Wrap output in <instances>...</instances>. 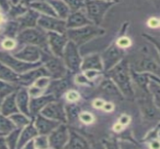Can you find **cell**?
<instances>
[{
	"instance_id": "obj_1",
	"label": "cell",
	"mask_w": 160,
	"mask_h": 149,
	"mask_svg": "<svg viewBox=\"0 0 160 149\" xmlns=\"http://www.w3.org/2000/svg\"><path fill=\"white\" fill-rule=\"evenodd\" d=\"M112 80L121 90L123 95L127 97L134 95L132 83H131V72L129 63L127 60L123 59L111 69L108 70Z\"/></svg>"
},
{
	"instance_id": "obj_2",
	"label": "cell",
	"mask_w": 160,
	"mask_h": 149,
	"mask_svg": "<svg viewBox=\"0 0 160 149\" xmlns=\"http://www.w3.org/2000/svg\"><path fill=\"white\" fill-rule=\"evenodd\" d=\"M65 34L68 40L73 41L77 46H80L98 36L104 35L105 30L98 26L91 24L77 29H68Z\"/></svg>"
},
{
	"instance_id": "obj_3",
	"label": "cell",
	"mask_w": 160,
	"mask_h": 149,
	"mask_svg": "<svg viewBox=\"0 0 160 149\" xmlns=\"http://www.w3.org/2000/svg\"><path fill=\"white\" fill-rule=\"evenodd\" d=\"M115 2L107 0H85L87 16L95 25L99 26L108 9Z\"/></svg>"
},
{
	"instance_id": "obj_4",
	"label": "cell",
	"mask_w": 160,
	"mask_h": 149,
	"mask_svg": "<svg viewBox=\"0 0 160 149\" xmlns=\"http://www.w3.org/2000/svg\"><path fill=\"white\" fill-rule=\"evenodd\" d=\"M0 61L18 74L26 72L41 65V63H28L23 61L7 52H0Z\"/></svg>"
},
{
	"instance_id": "obj_5",
	"label": "cell",
	"mask_w": 160,
	"mask_h": 149,
	"mask_svg": "<svg viewBox=\"0 0 160 149\" xmlns=\"http://www.w3.org/2000/svg\"><path fill=\"white\" fill-rule=\"evenodd\" d=\"M64 64L68 69L73 72H78L81 69L82 60L80 56L78 46L73 41L69 40L67 43L63 53Z\"/></svg>"
},
{
	"instance_id": "obj_6",
	"label": "cell",
	"mask_w": 160,
	"mask_h": 149,
	"mask_svg": "<svg viewBox=\"0 0 160 149\" xmlns=\"http://www.w3.org/2000/svg\"><path fill=\"white\" fill-rule=\"evenodd\" d=\"M18 40L22 43H27L33 46H43L48 43L47 34L41 29L28 28L23 29L19 34Z\"/></svg>"
},
{
	"instance_id": "obj_7",
	"label": "cell",
	"mask_w": 160,
	"mask_h": 149,
	"mask_svg": "<svg viewBox=\"0 0 160 149\" xmlns=\"http://www.w3.org/2000/svg\"><path fill=\"white\" fill-rule=\"evenodd\" d=\"M38 24L41 29L48 31H55L65 34L67 31L66 21L59 17L42 14L38 20Z\"/></svg>"
},
{
	"instance_id": "obj_8",
	"label": "cell",
	"mask_w": 160,
	"mask_h": 149,
	"mask_svg": "<svg viewBox=\"0 0 160 149\" xmlns=\"http://www.w3.org/2000/svg\"><path fill=\"white\" fill-rule=\"evenodd\" d=\"M123 55L124 52L123 49L120 48L117 45H112L106 51H105L101 58L103 64V69L106 71L111 69L123 60Z\"/></svg>"
},
{
	"instance_id": "obj_9",
	"label": "cell",
	"mask_w": 160,
	"mask_h": 149,
	"mask_svg": "<svg viewBox=\"0 0 160 149\" xmlns=\"http://www.w3.org/2000/svg\"><path fill=\"white\" fill-rule=\"evenodd\" d=\"M70 133L68 128L65 124L61 123L52 133H49V147L53 148H64L69 140Z\"/></svg>"
},
{
	"instance_id": "obj_10",
	"label": "cell",
	"mask_w": 160,
	"mask_h": 149,
	"mask_svg": "<svg viewBox=\"0 0 160 149\" xmlns=\"http://www.w3.org/2000/svg\"><path fill=\"white\" fill-rule=\"evenodd\" d=\"M47 37H48V44L54 55L58 58H62L64 48L68 42V38L66 34L48 31Z\"/></svg>"
},
{
	"instance_id": "obj_11",
	"label": "cell",
	"mask_w": 160,
	"mask_h": 149,
	"mask_svg": "<svg viewBox=\"0 0 160 149\" xmlns=\"http://www.w3.org/2000/svg\"><path fill=\"white\" fill-rule=\"evenodd\" d=\"M41 115L46 117L58 121L60 122H65L67 121V114L62 103L55 102L54 101L42 109Z\"/></svg>"
},
{
	"instance_id": "obj_12",
	"label": "cell",
	"mask_w": 160,
	"mask_h": 149,
	"mask_svg": "<svg viewBox=\"0 0 160 149\" xmlns=\"http://www.w3.org/2000/svg\"><path fill=\"white\" fill-rule=\"evenodd\" d=\"M46 69L49 72L50 77L54 78H61L66 73V66L61 58L48 57L46 60Z\"/></svg>"
},
{
	"instance_id": "obj_13",
	"label": "cell",
	"mask_w": 160,
	"mask_h": 149,
	"mask_svg": "<svg viewBox=\"0 0 160 149\" xmlns=\"http://www.w3.org/2000/svg\"><path fill=\"white\" fill-rule=\"evenodd\" d=\"M62 122L51 119L43 115H38L35 120V126L40 135H47L52 133Z\"/></svg>"
},
{
	"instance_id": "obj_14",
	"label": "cell",
	"mask_w": 160,
	"mask_h": 149,
	"mask_svg": "<svg viewBox=\"0 0 160 149\" xmlns=\"http://www.w3.org/2000/svg\"><path fill=\"white\" fill-rule=\"evenodd\" d=\"M41 51L36 46L28 45L25 48L21 49L18 53L14 54V56L18 59L28 62V63H35L41 58Z\"/></svg>"
},
{
	"instance_id": "obj_15",
	"label": "cell",
	"mask_w": 160,
	"mask_h": 149,
	"mask_svg": "<svg viewBox=\"0 0 160 149\" xmlns=\"http://www.w3.org/2000/svg\"><path fill=\"white\" fill-rule=\"evenodd\" d=\"M94 24L82 12L78 11L69 14L66 20V27L68 29H77L82 26Z\"/></svg>"
},
{
	"instance_id": "obj_16",
	"label": "cell",
	"mask_w": 160,
	"mask_h": 149,
	"mask_svg": "<svg viewBox=\"0 0 160 149\" xmlns=\"http://www.w3.org/2000/svg\"><path fill=\"white\" fill-rule=\"evenodd\" d=\"M140 101L142 114L145 119L150 121L160 119V110L156 106L153 99H144Z\"/></svg>"
},
{
	"instance_id": "obj_17",
	"label": "cell",
	"mask_w": 160,
	"mask_h": 149,
	"mask_svg": "<svg viewBox=\"0 0 160 149\" xmlns=\"http://www.w3.org/2000/svg\"><path fill=\"white\" fill-rule=\"evenodd\" d=\"M136 71L151 73L160 76V65L151 58L144 57L138 62Z\"/></svg>"
},
{
	"instance_id": "obj_18",
	"label": "cell",
	"mask_w": 160,
	"mask_h": 149,
	"mask_svg": "<svg viewBox=\"0 0 160 149\" xmlns=\"http://www.w3.org/2000/svg\"><path fill=\"white\" fill-rule=\"evenodd\" d=\"M40 16L41 15H40L39 12L34 10V9H31V10L25 13L24 14H22V16H19L18 22L20 29H28V28L35 27Z\"/></svg>"
},
{
	"instance_id": "obj_19",
	"label": "cell",
	"mask_w": 160,
	"mask_h": 149,
	"mask_svg": "<svg viewBox=\"0 0 160 149\" xmlns=\"http://www.w3.org/2000/svg\"><path fill=\"white\" fill-rule=\"evenodd\" d=\"M44 76L50 77V75L46 67H37L36 69H34V70L31 69L25 72L22 75H20L19 81L23 84H29L32 82H35L38 79L41 77Z\"/></svg>"
},
{
	"instance_id": "obj_20",
	"label": "cell",
	"mask_w": 160,
	"mask_h": 149,
	"mask_svg": "<svg viewBox=\"0 0 160 149\" xmlns=\"http://www.w3.org/2000/svg\"><path fill=\"white\" fill-rule=\"evenodd\" d=\"M1 114L5 116H11L12 114L19 113V109L17 105L16 92H13L5 98L0 106Z\"/></svg>"
},
{
	"instance_id": "obj_21",
	"label": "cell",
	"mask_w": 160,
	"mask_h": 149,
	"mask_svg": "<svg viewBox=\"0 0 160 149\" xmlns=\"http://www.w3.org/2000/svg\"><path fill=\"white\" fill-rule=\"evenodd\" d=\"M81 69L82 71L86 70H98L102 71L103 69L102 58L99 54H94L88 55L84 58L82 62Z\"/></svg>"
},
{
	"instance_id": "obj_22",
	"label": "cell",
	"mask_w": 160,
	"mask_h": 149,
	"mask_svg": "<svg viewBox=\"0 0 160 149\" xmlns=\"http://www.w3.org/2000/svg\"><path fill=\"white\" fill-rule=\"evenodd\" d=\"M55 100V96L52 94L49 95L39 96L35 99H32L29 102V109L30 112L32 114H36L41 111L42 109L49 103L52 102Z\"/></svg>"
},
{
	"instance_id": "obj_23",
	"label": "cell",
	"mask_w": 160,
	"mask_h": 149,
	"mask_svg": "<svg viewBox=\"0 0 160 149\" xmlns=\"http://www.w3.org/2000/svg\"><path fill=\"white\" fill-rule=\"evenodd\" d=\"M16 101L19 110L27 116H31L29 109V96L27 90L21 89L16 93Z\"/></svg>"
},
{
	"instance_id": "obj_24",
	"label": "cell",
	"mask_w": 160,
	"mask_h": 149,
	"mask_svg": "<svg viewBox=\"0 0 160 149\" xmlns=\"http://www.w3.org/2000/svg\"><path fill=\"white\" fill-rule=\"evenodd\" d=\"M38 134V131L35 125H33L32 123L27 124L21 131L17 148H23V146L28 141L32 140L34 137H37Z\"/></svg>"
},
{
	"instance_id": "obj_25",
	"label": "cell",
	"mask_w": 160,
	"mask_h": 149,
	"mask_svg": "<svg viewBox=\"0 0 160 149\" xmlns=\"http://www.w3.org/2000/svg\"><path fill=\"white\" fill-rule=\"evenodd\" d=\"M69 140L64 148H89L88 143L84 137L76 133L75 131H69Z\"/></svg>"
},
{
	"instance_id": "obj_26",
	"label": "cell",
	"mask_w": 160,
	"mask_h": 149,
	"mask_svg": "<svg viewBox=\"0 0 160 149\" xmlns=\"http://www.w3.org/2000/svg\"><path fill=\"white\" fill-rule=\"evenodd\" d=\"M130 72L131 76L134 79L137 85L139 86L141 89L144 90L147 93L150 94L149 90H148V84L150 81V73L137 72L132 69H130Z\"/></svg>"
},
{
	"instance_id": "obj_27",
	"label": "cell",
	"mask_w": 160,
	"mask_h": 149,
	"mask_svg": "<svg viewBox=\"0 0 160 149\" xmlns=\"http://www.w3.org/2000/svg\"><path fill=\"white\" fill-rule=\"evenodd\" d=\"M47 2L50 4L59 18L65 20L69 16L70 10L63 0H47Z\"/></svg>"
},
{
	"instance_id": "obj_28",
	"label": "cell",
	"mask_w": 160,
	"mask_h": 149,
	"mask_svg": "<svg viewBox=\"0 0 160 149\" xmlns=\"http://www.w3.org/2000/svg\"><path fill=\"white\" fill-rule=\"evenodd\" d=\"M30 7L32 9L35 10L38 12H41L44 15H48V16H55V17H58L56 12L55 11L53 7L51 5L47 2H41V1H34L29 4Z\"/></svg>"
},
{
	"instance_id": "obj_29",
	"label": "cell",
	"mask_w": 160,
	"mask_h": 149,
	"mask_svg": "<svg viewBox=\"0 0 160 149\" xmlns=\"http://www.w3.org/2000/svg\"><path fill=\"white\" fill-rule=\"evenodd\" d=\"M20 77L18 73L0 61V79L8 82H17L20 81Z\"/></svg>"
},
{
	"instance_id": "obj_30",
	"label": "cell",
	"mask_w": 160,
	"mask_h": 149,
	"mask_svg": "<svg viewBox=\"0 0 160 149\" xmlns=\"http://www.w3.org/2000/svg\"><path fill=\"white\" fill-rule=\"evenodd\" d=\"M101 88L104 92L109 94V95L117 96L119 98L121 97L123 95L115 83L110 79H106L101 83Z\"/></svg>"
},
{
	"instance_id": "obj_31",
	"label": "cell",
	"mask_w": 160,
	"mask_h": 149,
	"mask_svg": "<svg viewBox=\"0 0 160 149\" xmlns=\"http://www.w3.org/2000/svg\"><path fill=\"white\" fill-rule=\"evenodd\" d=\"M148 90L150 95H152L154 104L160 110V84L154 80L150 79L148 84Z\"/></svg>"
},
{
	"instance_id": "obj_32",
	"label": "cell",
	"mask_w": 160,
	"mask_h": 149,
	"mask_svg": "<svg viewBox=\"0 0 160 149\" xmlns=\"http://www.w3.org/2000/svg\"><path fill=\"white\" fill-rule=\"evenodd\" d=\"M16 125L11 121V119L7 118V116L0 114V132L5 135L8 134L11 131L15 129Z\"/></svg>"
},
{
	"instance_id": "obj_33",
	"label": "cell",
	"mask_w": 160,
	"mask_h": 149,
	"mask_svg": "<svg viewBox=\"0 0 160 149\" xmlns=\"http://www.w3.org/2000/svg\"><path fill=\"white\" fill-rule=\"evenodd\" d=\"M21 131H22V128H18V129H14L8 133V135L6 137V141L9 148H17Z\"/></svg>"
},
{
	"instance_id": "obj_34",
	"label": "cell",
	"mask_w": 160,
	"mask_h": 149,
	"mask_svg": "<svg viewBox=\"0 0 160 149\" xmlns=\"http://www.w3.org/2000/svg\"><path fill=\"white\" fill-rule=\"evenodd\" d=\"M10 119L18 128H24L30 123V121L27 118V116L23 114L17 113V114H12L10 116Z\"/></svg>"
},
{
	"instance_id": "obj_35",
	"label": "cell",
	"mask_w": 160,
	"mask_h": 149,
	"mask_svg": "<svg viewBox=\"0 0 160 149\" xmlns=\"http://www.w3.org/2000/svg\"><path fill=\"white\" fill-rule=\"evenodd\" d=\"M68 86V83L67 81L59 80L51 83L49 86V90L52 92L53 95H59L65 90Z\"/></svg>"
},
{
	"instance_id": "obj_36",
	"label": "cell",
	"mask_w": 160,
	"mask_h": 149,
	"mask_svg": "<svg viewBox=\"0 0 160 149\" xmlns=\"http://www.w3.org/2000/svg\"><path fill=\"white\" fill-rule=\"evenodd\" d=\"M15 91V87L5 81L0 80V99L5 98Z\"/></svg>"
},
{
	"instance_id": "obj_37",
	"label": "cell",
	"mask_w": 160,
	"mask_h": 149,
	"mask_svg": "<svg viewBox=\"0 0 160 149\" xmlns=\"http://www.w3.org/2000/svg\"><path fill=\"white\" fill-rule=\"evenodd\" d=\"M69 7L72 12L79 11L80 9L85 7V0H63Z\"/></svg>"
},
{
	"instance_id": "obj_38",
	"label": "cell",
	"mask_w": 160,
	"mask_h": 149,
	"mask_svg": "<svg viewBox=\"0 0 160 149\" xmlns=\"http://www.w3.org/2000/svg\"><path fill=\"white\" fill-rule=\"evenodd\" d=\"M35 148H47L49 147V138L47 135H41V137H36L34 139Z\"/></svg>"
},
{
	"instance_id": "obj_39",
	"label": "cell",
	"mask_w": 160,
	"mask_h": 149,
	"mask_svg": "<svg viewBox=\"0 0 160 149\" xmlns=\"http://www.w3.org/2000/svg\"><path fill=\"white\" fill-rule=\"evenodd\" d=\"M26 7H22V5H13L12 7L11 8V10L9 11V14L11 16H19L20 15L24 14L26 12Z\"/></svg>"
},
{
	"instance_id": "obj_40",
	"label": "cell",
	"mask_w": 160,
	"mask_h": 149,
	"mask_svg": "<svg viewBox=\"0 0 160 149\" xmlns=\"http://www.w3.org/2000/svg\"><path fill=\"white\" fill-rule=\"evenodd\" d=\"M19 29L20 27H19L18 22H11L8 24L6 29H5V33L7 34V35H8V37H14Z\"/></svg>"
},
{
	"instance_id": "obj_41",
	"label": "cell",
	"mask_w": 160,
	"mask_h": 149,
	"mask_svg": "<svg viewBox=\"0 0 160 149\" xmlns=\"http://www.w3.org/2000/svg\"><path fill=\"white\" fill-rule=\"evenodd\" d=\"M49 77L44 76V77H41V78L38 79V80L35 82V86L43 90V88L47 87V86L49 85Z\"/></svg>"
},
{
	"instance_id": "obj_42",
	"label": "cell",
	"mask_w": 160,
	"mask_h": 149,
	"mask_svg": "<svg viewBox=\"0 0 160 149\" xmlns=\"http://www.w3.org/2000/svg\"><path fill=\"white\" fill-rule=\"evenodd\" d=\"M143 36H144V38H146L148 40H149L150 43H153V46L156 47V49H157L160 58V41L158 40L157 38H155V37H153L152 35H148V34H144Z\"/></svg>"
},
{
	"instance_id": "obj_43",
	"label": "cell",
	"mask_w": 160,
	"mask_h": 149,
	"mask_svg": "<svg viewBox=\"0 0 160 149\" xmlns=\"http://www.w3.org/2000/svg\"><path fill=\"white\" fill-rule=\"evenodd\" d=\"M131 45V40L127 37H121L117 40V46L120 48H127Z\"/></svg>"
},
{
	"instance_id": "obj_44",
	"label": "cell",
	"mask_w": 160,
	"mask_h": 149,
	"mask_svg": "<svg viewBox=\"0 0 160 149\" xmlns=\"http://www.w3.org/2000/svg\"><path fill=\"white\" fill-rule=\"evenodd\" d=\"M79 118L85 124H90L94 121V116L90 113H82L79 115Z\"/></svg>"
},
{
	"instance_id": "obj_45",
	"label": "cell",
	"mask_w": 160,
	"mask_h": 149,
	"mask_svg": "<svg viewBox=\"0 0 160 149\" xmlns=\"http://www.w3.org/2000/svg\"><path fill=\"white\" fill-rule=\"evenodd\" d=\"M79 95L77 92L71 90V91L68 92L67 94V99L70 101H76L79 99Z\"/></svg>"
},
{
	"instance_id": "obj_46",
	"label": "cell",
	"mask_w": 160,
	"mask_h": 149,
	"mask_svg": "<svg viewBox=\"0 0 160 149\" xmlns=\"http://www.w3.org/2000/svg\"><path fill=\"white\" fill-rule=\"evenodd\" d=\"M76 81H77L78 84H88V78L85 76V75H79L77 76V78H76Z\"/></svg>"
},
{
	"instance_id": "obj_47",
	"label": "cell",
	"mask_w": 160,
	"mask_h": 149,
	"mask_svg": "<svg viewBox=\"0 0 160 149\" xmlns=\"http://www.w3.org/2000/svg\"><path fill=\"white\" fill-rule=\"evenodd\" d=\"M148 24L150 28H157L159 26V20L155 17H152L148 20Z\"/></svg>"
},
{
	"instance_id": "obj_48",
	"label": "cell",
	"mask_w": 160,
	"mask_h": 149,
	"mask_svg": "<svg viewBox=\"0 0 160 149\" xmlns=\"http://www.w3.org/2000/svg\"><path fill=\"white\" fill-rule=\"evenodd\" d=\"M129 122H130V117L127 115H122L119 119V123H121L123 126L127 125Z\"/></svg>"
},
{
	"instance_id": "obj_49",
	"label": "cell",
	"mask_w": 160,
	"mask_h": 149,
	"mask_svg": "<svg viewBox=\"0 0 160 149\" xmlns=\"http://www.w3.org/2000/svg\"><path fill=\"white\" fill-rule=\"evenodd\" d=\"M150 147L152 148H160V141L153 139L150 143Z\"/></svg>"
},
{
	"instance_id": "obj_50",
	"label": "cell",
	"mask_w": 160,
	"mask_h": 149,
	"mask_svg": "<svg viewBox=\"0 0 160 149\" xmlns=\"http://www.w3.org/2000/svg\"><path fill=\"white\" fill-rule=\"evenodd\" d=\"M8 146L6 141V138L3 137V136H0V148H8Z\"/></svg>"
},
{
	"instance_id": "obj_51",
	"label": "cell",
	"mask_w": 160,
	"mask_h": 149,
	"mask_svg": "<svg viewBox=\"0 0 160 149\" xmlns=\"http://www.w3.org/2000/svg\"><path fill=\"white\" fill-rule=\"evenodd\" d=\"M0 6H1L5 11L9 10V5L8 0H0Z\"/></svg>"
},
{
	"instance_id": "obj_52",
	"label": "cell",
	"mask_w": 160,
	"mask_h": 149,
	"mask_svg": "<svg viewBox=\"0 0 160 149\" xmlns=\"http://www.w3.org/2000/svg\"><path fill=\"white\" fill-rule=\"evenodd\" d=\"M102 108L104 109V110L107 111V112H110V111L113 110L114 109V105L112 103H105Z\"/></svg>"
},
{
	"instance_id": "obj_53",
	"label": "cell",
	"mask_w": 160,
	"mask_h": 149,
	"mask_svg": "<svg viewBox=\"0 0 160 149\" xmlns=\"http://www.w3.org/2000/svg\"><path fill=\"white\" fill-rule=\"evenodd\" d=\"M104 104H105V102L103 101H102V100H100V99H98V100H96V101H94V105L95 107H97V108H102Z\"/></svg>"
},
{
	"instance_id": "obj_54",
	"label": "cell",
	"mask_w": 160,
	"mask_h": 149,
	"mask_svg": "<svg viewBox=\"0 0 160 149\" xmlns=\"http://www.w3.org/2000/svg\"><path fill=\"white\" fill-rule=\"evenodd\" d=\"M23 148H35V141H34L33 139L28 141V142L23 146Z\"/></svg>"
},
{
	"instance_id": "obj_55",
	"label": "cell",
	"mask_w": 160,
	"mask_h": 149,
	"mask_svg": "<svg viewBox=\"0 0 160 149\" xmlns=\"http://www.w3.org/2000/svg\"><path fill=\"white\" fill-rule=\"evenodd\" d=\"M160 132V122L159 124H158V125L157 126V128L154 129V131H152V133H150V137H156L157 134H159V133Z\"/></svg>"
},
{
	"instance_id": "obj_56",
	"label": "cell",
	"mask_w": 160,
	"mask_h": 149,
	"mask_svg": "<svg viewBox=\"0 0 160 149\" xmlns=\"http://www.w3.org/2000/svg\"><path fill=\"white\" fill-rule=\"evenodd\" d=\"M150 79H152V80H154L155 81H157V83H159V84H160V77L159 76L150 73Z\"/></svg>"
},
{
	"instance_id": "obj_57",
	"label": "cell",
	"mask_w": 160,
	"mask_h": 149,
	"mask_svg": "<svg viewBox=\"0 0 160 149\" xmlns=\"http://www.w3.org/2000/svg\"><path fill=\"white\" fill-rule=\"evenodd\" d=\"M123 125H122L121 123H118L116 124L115 125V127H114V130H115V131H121L123 130Z\"/></svg>"
},
{
	"instance_id": "obj_58",
	"label": "cell",
	"mask_w": 160,
	"mask_h": 149,
	"mask_svg": "<svg viewBox=\"0 0 160 149\" xmlns=\"http://www.w3.org/2000/svg\"><path fill=\"white\" fill-rule=\"evenodd\" d=\"M20 2V0H11V2L14 5H18Z\"/></svg>"
},
{
	"instance_id": "obj_59",
	"label": "cell",
	"mask_w": 160,
	"mask_h": 149,
	"mask_svg": "<svg viewBox=\"0 0 160 149\" xmlns=\"http://www.w3.org/2000/svg\"><path fill=\"white\" fill-rule=\"evenodd\" d=\"M25 1H26V2H29V4H30V3L32 2V0H25Z\"/></svg>"
},
{
	"instance_id": "obj_60",
	"label": "cell",
	"mask_w": 160,
	"mask_h": 149,
	"mask_svg": "<svg viewBox=\"0 0 160 149\" xmlns=\"http://www.w3.org/2000/svg\"><path fill=\"white\" fill-rule=\"evenodd\" d=\"M0 136H5V134H4V133H1V132H0Z\"/></svg>"
},
{
	"instance_id": "obj_61",
	"label": "cell",
	"mask_w": 160,
	"mask_h": 149,
	"mask_svg": "<svg viewBox=\"0 0 160 149\" xmlns=\"http://www.w3.org/2000/svg\"><path fill=\"white\" fill-rule=\"evenodd\" d=\"M1 104H2V103H1V101H0V106H1Z\"/></svg>"
},
{
	"instance_id": "obj_62",
	"label": "cell",
	"mask_w": 160,
	"mask_h": 149,
	"mask_svg": "<svg viewBox=\"0 0 160 149\" xmlns=\"http://www.w3.org/2000/svg\"><path fill=\"white\" fill-rule=\"evenodd\" d=\"M159 26H160V20H159Z\"/></svg>"
},
{
	"instance_id": "obj_63",
	"label": "cell",
	"mask_w": 160,
	"mask_h": 149,
	"mask_svg": "<svg viewBox=\"0 0 160 149\" xmlns=\"http://www.w3.org/2000/svg\"><path fill=\"white\" fill-rule=\"evenodd\" d=\"M107 1H111V0H107Z\"/></svg>"
},
{
	"instance_id": "obj_64",
	"label": "cell",
	"mask_w": 160,
	"mask_h": 149,
	"mask_svg": "<svg viewBox=\"0 0 160 149\" xmlns=\"http://www.w3.org/2000/svg\"><path fill=\"white\" fill-rule=\"evenodd\" d=\"M159 77H160V76H159Z\"/></svg>"
}]
</instances>
